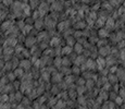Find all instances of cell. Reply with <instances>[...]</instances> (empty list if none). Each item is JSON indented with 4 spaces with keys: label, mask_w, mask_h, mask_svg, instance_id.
<instances>
[{
    "label": "cell",
    "mask_w": 125,
    "mask_h": 109,
    "mask_svg": "<svg viewBox=\"0 0 125 109\" xmlns=\"http://www.w3.org/2000/svg\"><path fill=\"white\" fill-rule=\"evenodd\" d=\"M20 67L24 70H28L31 68V61H28V60H22L20 62Z\"/></svg>",
    "instance_id": "obj_1"
},
{
    "label": "cell",
    "mask_w": 125,
    "mask_h": 109,
    "mask_svg": "<svg viewBox=\"0 0 125 109\" xmlns=\"http://www.w3.org/2000/svg\"><path fill=\"white\" fill-rule=\"evenodd\" d=\"M22 74H24V69H22L21 67L14 71V75H15V77H21Z\"/></svg>",
    "instance_id": "obj_2"
},
{
    "label": "cell",
    "mask_w": 125,
    "mask_h": 109,
    "mask_svg": "<svg viewBox=\"0 0 125 109\" xmlns=\"http://www.w3.org/2000/svg\"><path fill=\"white\" fill-rule=\"evenodd\" d=\"M35 43V38L34 37H28L27 39L25 40V45L27 46V47H31V46H33V44Z\"/></svg>",
    "instance_id": "obj_3"
},
{
    "label": "cell",
    "mask_w": 125,
    "mask_h": 109,
    "mask_svg": "<svg viewBox=\"0 0 125 109\" xmlns=\"http://www.w3.org/2000/svg\"><path fill=\"white\" fill-rule=\"evenodd\" d=\"M7 44H8V45H11V46H15L16 45V38H14V37L9 38V39L7 40Z\"/></svg>",
    "instance_id": "obj_4"
},
{
    "label": "cell",
    "mask_w": 125,
    "mask_h": 109,
    "mask_svg": "<svg viewBox=\"0 0 125 109\" xmlns=\"http://www.w3.org/2000/svg\"><path fill=\"white\" fill-rule=\"evenodd\" d=\"M11 25H12V22L11 21H6L3 24H2V28H3V30H6V28L8 30Z\"/></svg>",
    "instance_id": "obj_5"
},
{
    "label": "cell",
    "mask_w": 125,
    "mask_h": 109,
    "mask_svg": "<svg viewBox=\"0 0 125 109\" xmlns=\"http://www.w3.org/2000/svg\"><path fill=\"white\" fill-rule=\"evenodd\" d=\"M82 50H83V48H82V45H80V44H76V45H75V51L76 52H81Z\"/></svg>",
    "instance_id": "obj_6"
},
{
    "label": "cell",
    "mask_w": 125,
    "mask_h": 109,
    "mask_svg": "<svg viewBox=\"0 0 125 109\" xmlns=\"http://www.w3.org/2000/svg\"><path fill=\"white\" fill-rule=\"evenodd\" d=\"M62 51H63V54H70V52L72 51V49H71V47H68V46H66V47L63 48Z\"/></svg>",
    "instance_id": "obj_7"
},
{
    "label": "cell",
    "mask_w": 125,
    "mask_h": 109,
    "mask_svg": "<svg viewBox=\"0 0 125 109\" xmlns=\"http://www.w3.org/2000/svg\"><path fill=\"white\" fill-rule=\"evenodd\" d=\"M42 24H44V23H42V21L38 20V21H36L35 26H36V27H37V28H40V27H42Z\"/></svg>",
    "instance_id": "obj_8"
},
{
    "label": "cell",
    "mask_w": 125,
    "mask_h": 109,
    "mask_svg": "<svg viewBox=\"0 0 125 109\" xmlns=\"http://www.w3.org/2000/svg\"><path fill=\"white\" fill-rule=\"evenodd\" d=\"M62 63V61H61V59L60 58H57L56 59V61H54V64H56V67H59L58 64H61Z\"/></svg>",
    "instance_id": "obj_9"
},
{
    "label": "cell",
    "mask_w": 125,
    "mask_h": 109,
    "mask_svg": "<svg viewBox=\"0 0 125 109\" xmlns=\"http://www.w3.org/2000/svg\"><path fill=\"white\" fill-rule=\"evenodd\" d=\"M3 1V4H6V6H10L12 3V0H2Z\"/></svg>",
    "instance_id": "obj_10"
},
{
    "label": "cell",
    "mask_w": 125,
    "mask_h": 109,
    "mask_svg": "<svg viewBox=\"0 0 125 109\" xmlns=\"http://www.w3.org/2000/svg\"><path fill=\"white\" fill-rule=\"evenodd\" d=\"M26 22H27V24H30V25H31V24H32V19H27V20H26Z\"/></svg>",
    "instance_id": "obj_11"
},
{
    "label": "cell",
    "mask_w": 125,
    "mask_h": 109,
    "mask_svg": "<svg viewBox=\"0 0 125 109\" xmlns=\"http://www.w3.org/2000/svg\"><path fill=\"white\" fill-rule=\"evenodd\" d=\"M37 16H38V11H36L35 14H34V18H37Z\"/></svg>",
    "instance_id": "obj_12"
}]
</instances>
